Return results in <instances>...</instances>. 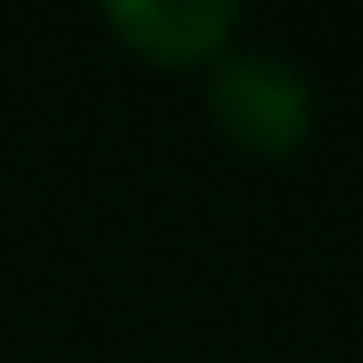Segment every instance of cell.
<instances>
[{"label":"cell","instance_id":"7a4b0ae2","mask_svg":"<svg viewBox=\"0 0 363 363\" xmlns=\"http://www.w3.org/2000/svg\"><path fill=\"white\" fill-rule=\"evenodd\" d=\"M109 18L152 55H200L224 37L236 0H104Z\"/></svg>","mask_w":363,"mask_h":363},{"label":"cell","instance_id":"6da1fadb","mask_svg":"<svg viewBox=\"0 0 363 363\" xmlns=\"http://www.w3.org/2000/svg\"><path fill=\"white\" fill-rule=\"evenodd\" d=\"M212 109L218 121L248 145H291L309 128V91H303L297 67L279 55H230L212 79Z\"/></svg>","mask_w":363,"mask_h":363}]
</instances>
